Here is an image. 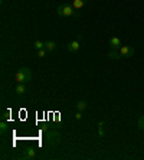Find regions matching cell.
I'll return each mask as SVG.
<instances>
[{
  "instance_id": "cell-19",
  "label": "cell",
  "mask_w": 144,
  "mask_h": 160,
  "mask_svg": "<svg viewBox=\"0 0 144 160\" xmlns=\"http://www.w3.org/2000/svg\"><path fill=\"white\" fill-rule=\"evenodd\" d=\"M7 118H9V112H3V115H1V120L6 121Z\"/></svg>"
},
{
  "instance_id": "cell-13",
  "label": "cell",
  "mask_w": 144,
  "mask_h": 160,
  "mask_svg": "<svg viewBox=\"0 0 144 160\" xmlns=\"http://www.w3.org/2000/svg\"><path fill=\"white\" fill-rule=\"evenodd\" d=\"M98 136L101 137V138L105 136V133H104V121H99V123H98Z\"/></svg>"
},
{
  "instance_id": "cell-4",
  "label": "cell",
  "mask_w": 144,
  "mask_h": 160,
  "mask_svg": "<svg viewBox=\"0 0 144 160\" xmlns=\"http://www.w3.org/2000/svg\"><path fill=\"white\" fill-rule=\"evenodd\" d=\"M81 39H82V36H81V35H78V36H76V39L72 40L71 43L68 45V51H69V52H78V51H79V48H81V45H79V40Z\"/></svg>"
},
{
  "instance_id": "cell-16",
  "label": "cell",
  "mask_w": 144,
  "mask_h": 160,
  "mask_svg": "<svg viewBox=\"0 0 144 160\" xmlns=\"http://www.w3.org/2000/svg\"><path fill=\"white\" fill-rule=\"evenodd\" d=\"M137 124H138V128H140V130H144V115L138 118V123H137Z\"/></svg>"
},
{
  "instance_id": "cell-17",
  "label": "cell",
  "mask_w": 144,
  "mask_h": 160,
  "mask_svg": "<svg viewBox=\"0 0 144 160\" xmlns=\"http://www.w3.org/2000/svg\"><path fill=\"white\" fill-rule=\"evenodd\" d=\"M46 52H48V51H46L45 48L39 49V51H38V56H39V58H45V56H46Z\"/></svg>"
},
{
  "instance_id": "cell-14",
  "label": "cell",
  "mask_w": 144,
  "mask_h": 160,
  "mask_svg": "<svg viewBox=\"0 0 144 160\" xmlns=\"http://www.w3.org/2000/svg\"><path fill=\"white\" fill-rule=\"evenodd\" d=\"M7 128H9L7 123H6V121H4V120H1V123H0V131H1V133L4 134V133L7 131Z\"/></svg>"
},
{
  "instance_id": "cell-2",
  "label": "cell",
  "mask_w": 144,
  "mask_h": 160,
  "mask_svg": "<svg viewBox=\"0 0 144 160\" xmlns=\"http://www.w3.org/2000/svg\"><path fill=\"white\" fill-rule=\"evenodd\" d=\"M15 80H16L17 82H20V84H24V82H27V81L32 80V72H30L29 68L23 66V68H20V69L16 72Z\"/></svg>"
},
{
  "instance_id": "cell-7",
  "label": "cell",
  "mask_w": 144,
  "mask_h": 160,
  "mask_svg": "<svg viewBox=\"0 0 144 160\" xmlns=\"http://www.w3.org/2000/svg\"><path fill=\"white\" fill-rule=\"evenodd\" d=\"M22 157H23V159H35V157H36V150H35L33 147H29V149H26L23 152Z\"/></svg>"
},
{
  "instance_id": "cell-6",
  "label": "cell",
  "mask_w": 144,
  "mask_h": 160,
  "mask_svg": "<svg viewBox=\"0 0 144 160\" xmlns=\"http://www.w3.org/2000/svg\"><path fill=\"white\" fill-rule=\"evenodd\" d=\"M110 46H111V49L118 51V49L122 46V45H121V39L120 38H117V36H112L111 39H110Z\"/></svg>"
},
{
  "instance_id": "cell-15",
  "label": "cell",
  "mask_w": 144,
  "mask_h": 160,
  "mask_svg": "<svg viewBox=\"0 0 144 160\" xmlns=\"http://www.w3.org/2000/svg\"><path fill=\"white\" fill-rule=\"evenodd\" d=\"M33 48L38 49V51H39V49H43V48H45V43H43V42H40V40H35Z\"/></svg>"
},
{
  "instance_id": "cell-8",
  "label": "cell",
  "mask_w": 144,
  "mask_h": 160,
  "mask_svg": "<svg viewBox=\"0 0 144 160\" xmlns=\"http://www.w3.org/2000/svg\"><path fill=\"white\" fill-rule=\"evenodd\" d=\"M88 3V0H72V6L76 9V10H79V9H82L85 4Z\"/></svg>"
},
{
  "instance_id": "cell-12",
  "label": "cell",
  "mask_w": 144,
  "mask_h": 160,
  "mask_svg": "<svg viewBox=\"0 0 144 160\" xmlns=\"http://www.w3.org/2000/svg\"><path fill=\"white\" fill-rule=\"evenodd\" d=\"M108 58H111V59H121V55H120V52H117L115 49H111L108 52Z\"/></svg>"
},
{
  "instance_id": "cell-10",
  "label": "cell",
  "mask_w": 144,
  "mask_h": 160,
  "mask_svg": "<svg viewBox=\"0 0 144 160\" xmlns=\"http://www.w3.org/2000/svg\"><path fill=\"white\" fill-rule=\"evenodd\" d=\"M45 49H46L48 52L55 51L56 49V42H53V40H48V42H45Z\"/></svg>"
},
{
  "instance_id": "cell-3",
  "label": "cell",
  "mask_w": 144,
  "mask_h": 160,
  "mask_svg": "<svg viewBox=\"0 0 144 160\" xmlns=\"http://www.w3.org/2000/svg\"><path fill=\"white\" fill-rule=\"evenodd\" d=\"M46 141H48L50 146H53V144H58L61 141V134L56 131V130H50L48 134H46Z\"/></svg>"
},
{
  "instance_id": "cell-9",
  "label": "cell",
  "mask_w": 144,
  "mask_h": 160,
  "mask_svg": "<svg viewBox=\"0 0 144 160\" xmlns=\"http://www.w3.org/2000/svg\"><path fill=\"white\" fill-rule=\"evenodd\" d=\"M15 92H16L17 95H23L24 92H26V87H24V84H20V82H17L16 88H15Z\"/></svg>"
},
{
  "instance_id": "cell-5",
  "label": "cell",
  "mask_w": 144,
  "mask_h": 160,
  "mask_svg": "<svg viewBox=\"0 0 144 160\" xmlns=\"http://www.w3.org/2000/svg\"><path fill=\"white\" fill-rule=\"evenodd\" d=\"M120 55L121 58H131V56L134 55V49L131 48V46H121L120 48Z\"/></svg>"
},
{
  "instance_id": "cell-18",
  "label": "cell",
  "mask_w": 144,
  "mask_h": 160,
  "mask_svg": "<svg viewBox=\"0 0 144 160\" xmlns=\"http://www.w3.org/2000/svg\"><path fill=\"white\" fill-rule=\"evenodd\" d=\"M73 117H75V120H81V118H82V111H76Z\"/></svg>"
},
{
  "instance_id": "cell-1",
  "label": "cell",
  "mask_w": 144,
  "mask_h": 160,
  "mask_svg": "<svg viewBox=\"0 0 144 160\" xmlns=\"http://www.w3.org/2000/svg\"><path fill=\"white\" fill-rule=\"evenodd\" d=\"M56 13L62 17H79V12L73 7L72 4H68V3L59 4L58 9H56Z\"/></svg>"
},
{
  "instance_id": "cell-11",
  "label": "cell",
  "mask_w": 144,
  "mask_h": 160,
  "mask_svg": "<svg viewBox=\"0 0 144 160\" xmlns=\"http://www.w3.org/2000/svg\"><path fill=\"white\" fill-rule=\"evenodd\" d=\"M87 107H88V104H87V101H84V100H79V101L76 103V110H78V111L87 110Z\"/></svg>"
}]
</instances>
